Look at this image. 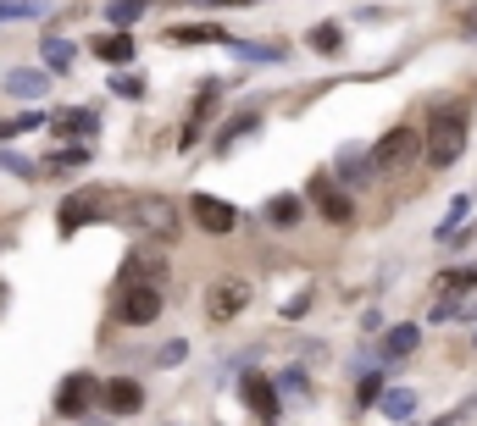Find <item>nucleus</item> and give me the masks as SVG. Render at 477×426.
Returning a JSON list of instances; mask_svg holds the SVG:
<instances>
[{
  "label": "nucleus",
  "mask_w": 477,
  "mask_h": 426,
  "mask_svg": "<svg viewBox=\"0 0 477 426\" xmlns=\"http://www.w3.org/2000/svg\"><path fill=\"white\" fill-rule=\"evenodd\" d=\"M466 150V111L461 106H438L428 117V134H422V155H428V167H455Z\"/></svg>",
  "instance_id": "obj_1"
},
{
  "label": "nucleus",
  "mask_w": 477,
  "mask_h": 426,
  "mask_svg": "<svg viewBox=\"0 0 477 426\" xmlns=\"http://www.w3.org/2000/svg\"><path fill=\"white\" fill-rule=\"evenodd\" d=\"M122 216H128L145 239H162V244L178 239V205L162 200V194H134V200H122Z\"/></svg>",
  "instance_id": "obj_2"
},
{
  "label": "nucleus",
  "mask_w": 477,
  "mask_h": 426,
  "mask_svg": "<svg viewBox=\"0 0 477 426\" xmlns=\"http://www.w3.org/2000/svg\"><path fill=\"white\" fill-rule=\"evenodd\" d=\"M111 200H117L111 188H84V194H67V200H61V211H56V233H61V239H73L78 227L101 222Z\"/></svg>",
  "instance_id": "obj_3"
},
{
  "label": "nucleus",
  "mask_w": 477,
  "mask_h": 426,
  "mask_svg": "<svg viewBox=\"0 0 477 426\" xmlns=\"http://www.w3.org/2000/svg\"><path fill=\"white\" fill-rule=\"evenodd\" d=\"M417 155H422V134H417V127H389V134L372 144V172H405Z\"/></svg>",
  "instance_id": "obj_4"
},
{
  "label": "nucleus",
  "mask_w": 477,
  "mask_h": 426,
  "mask_svg": "<svg viewBox=\"0 0 477 426\" xmlns=\"http://www.w3.org/2000/svg\"><path fill=\"white\" fill-rule=\"evenodd\" d=\"M162 283H122V300H117V316L128 326H150L155 316H162Z\"/></svg>",
  "instance_id": "obj_5"
},
{
  "label": "nucleus",
  "mask_w": 477,
  "mask_h": 426,
  "mask_svg": "<svg viewBox=\"0 0 477 426\" xmlns=\"http://www.w3.org/2000/svg\"><path fill=\"white\" fill-rule=\"evenodd\" d=\"M94 399H101V377L73 371V377H61V387H56V415L84 421V415L94 410Z\"/></svg>",
  "instance_id": "obj_6"
},
{
  "label": "nucleus",
  "mask_w": 477,
  "mask_h": 426,
  "mask_svg": "<svg viewBox=\"0 0 477 426\" xmlns=\"http://www.w3.org/2000/svg\"><path fill=\"white\" fill-rule=\"evenodd\" d=\"M167 249H162V239H150V244H139V249H128V260H122V283H167Z\"/></svg>",
  "instance_id": "obj_7"
},
{
  "label": "nucleus",
  "mask_w": 477,
  "mask_h": 426,
  "mask_svg": "<svg viewBox=\"0 0 477 426\" xmlns=\"http://www.w3.org/2000/svg\"><path fill=\"white\" fill-rule=\"evenodd\" d=\"M244 305H250V283L244 277H222V283L206 288V316L211 321H234Z\"/></svg>",
  "instance_id": "obj_8"
},
{
  "label": "nucleus",
  "mask_w": 477,
  "mask_h": 426,
  "mask_svg": "<svg viewBox=\"0 0 477 426\" xmlns=\"http://www.w3.org/2000/svg\"><path fill=\"white\" fill-rule=\"evenodd\" d=\"M189 216H195L200 233H234V222H239V211L228 200H216V194H195V200H189Z\"/></svg>",
  "instance_id": "obj_9"
},
{
  "label": "nucleus",
  "mask_w": 477,
  "mask_h": 426,
  "mask_svg": "<svg viewBox=\"0 0 477 426\" xmlns=\"http://www.w3.org/2000/svg\"><path fill=\"white\" fill-rule=\"evenodd\" d=\"M101 404L111 415H139L145 410V387L134 377H111V382H101Z\"/></svg>",
  "instance_id": "obj_10"
},
{
  "label": "nucleus",
  "mask_w": 477,
  "mask_h": 426,
  "mask_svg": "<svg viewBox=\"0 0 477 426\" xmlns=\"http://www.w3.org/2000/svg\"><path fill=\"white\" fill-rule=\"evenodd\" d=\"M239 393H244V404H250V410H256V415H261L267 426L278 421V387H272V382H267L261 371H250V377L239 382Z\"/></svg>",
  "instance_id": "obj_11"
},
{
  "label": "nucleus",
  "mask_w": 477,
  "mask_h": 426,
  "mask_svg": "<svg viewBox=\"0 0 477 426\" xmlns=\"http://www.w3.org/2000/svg\"><path fill=\"white\" fill-rule=\"evenodd\" d=\"M311 200H316V211H322L328 222H349V216H356L349 194H344V188H333V178H316V183H311Z\"/></svg>",
  "instance_id": "obj_12"
},
{
  "label": "nucleus",
  "mask_w": 477,
  "mask_h": 426,
  "mask_svg": "<svg viewBox=\"0 0 477 426\" xmlns=\"http://www.w3.org/2000/svg\"><path fill=\"white\" fill-rule=\"evenodd\" d=\"M167 45H234L228 28H211V22H189V28H167L162 34Z\"/></svg>",
  "instance_id": "obj_13"
},
{
  "label": "nucleus",
  "mask_w": 477,
  "mask_h": 426,
  "mask_svg": "<svg viewBox=\"0 0 477 426\" xmlns=\"http://www.w3.org/2000/svg\"><path fill=\"white\" fill-rule=\"evenodd\" d=\"M89 50L101 56L106 67H128V61H134V34H128V28H117V34H101Z\"/></svg>",
  "instance_id": "obj_14"
},
{
  "label": "nucleus",
  "mask_w": 477,
  "mask_h": 426,
  "mask_svg": "<svg viewBox=\"0 0 477 426\" xmlns=\"http://www.w3.org/2000/svg\"><path fill=\"white\" fill-rule=\"evenodd\" d=\"M50 122H56L61 139H89L94 127H101V117H94V111H78V106H73V111H56Z\"/></svg>",
  "instance_id": "obj_15"
},
{
  "label": "nucleus",
  "mask_w": 477,
  "mask_h": 426,
  "mask_svg": "<svg viewBox=\"0 0 477 426\" xmlns=\"http://www.w3.org/2000/svg\"><path fill=\"white\" fill-rule=\"evenodd\" d=\"M305 216V200H300V194H272V205H267V222L272 227H295Z\"/></svg>",
  "instance_id": "obj_16"
},
{
  "label": "nucleus",
  "mask_w": 477,
  "mask_h": 426,
  "mask_svg": "<svg viewBox=\"0 0 477 426\" xmlns=\"http://www.w3.org/2000/svg\"><path fill=\"white\" fill-rule=\"evenodd\" d=\"M45 83H50V73H34V67H17V73L6 78V89L17 94V100H40Z\"/></svg>",
  "instance_id": "obj_17"
},
{
  "label": "nucleus",
  "mask_w": 477,
  "mask_h": 426,
  "mask_svg": "<svg viewBox=\"0 0 477 426\" xmlns=\"http://www.w3.org/2000/svg\"><path fill=\"white\" fill-rule=\"evenodd\" d=\"M417 326H411V321H400V326H389V333H384V354L389 360H400V354H411V349H417Z\"/></svg>",
  "instance_id": "obj_18"
},
{
  "label": "nucleus",
  "mask_w": 477,
  "mask_h": 426,
  "mask_svg": "<svg viewBox=\"0 0 477 426\" xmlns=\"http://www.w3.org/2000/svg\"><path fill=\"white\" fill-rule=\"evenodd\" d=\"M256 127H261V117H256V111L234 117V122H228V127H222V134H216V155H222V150H234V144H239L244 134H256Z\"/></svg>",
  "instance_id": "obj_19"
},
{
  "label": "nucleus",
  "mask_w": 477,
  "mask_h": 426,
  "mask_svg": "<svg viewBox=\"0 0 477 426\" xmlns=\"http://www.w3.org/2000/svg\"><path fill=\"white\" fill-rule=\"evenodd\" d=\"M150 6H155V0H111V6H106V17H111L117 28H134V22H139Z\"/></svg>",
  "instance_id": "obj_20"
},
{
  "label": "nucleus",
  "mask_w": 477,
  "mask_h": 426,
  "mask_svg": "<svg viewBox=\"0 0 477 426\" xmlns=\"http://www.w3.org/2000/svg\"><path fill=\"white\" fill-rule=\"evenodd\" d=\"M377 404H384V415H389V421H405L411 410H417V393H411V387H394V393H384Z\"/></svg>",
  "instance_id": "obj_21"
},
{
  "label": "nucleus",
  "mask_w": 477,
  "mask_h": 426,
  "mask_svg": "<svg viewBox=\"0 0 477 426\" xmlns=\"http://www.w3.org/2000/svg\"><path fill=\"white\" fill-rule=\"evenodd\" d=\"M50 117L45 111H22V117H6L0 122V139H17V134H34V127H45Z\"/></svg>",
  "instance_id": "obj_22"
},
{
  "label": "nucleus",
  "mask_w": 477,
  "mask_h": 426,
  "mask_svg": "<svg viewBox=\"0 0 477 426\" xmlns=\"http://www.w3.org/2000/svg\"><path fill=\"white\" fill-rule=\"evenodd\" d=\"M84 161H89V150H56L50 161H45V178H56V172H73V167H84Z\"/></svg>",
  "instance_id": "obj_23"
},
{
  "label": "nucleus",
  "mask_w": 477,
  "mask_h": 426,
  "mask_svg": "<svg viewBox=\"0 0 477 426\" xmlns=\"http://www.w3.org/2000/svg\"><path fill=\"white\" fill-rule=\"evenodd\" d=\"M344 45V34H339V22H316L311 28V50H322V56H333Z\"/></svg>",
  "instance_id": "obj_24"
},
{
  "label": "nucleus",
  "mask_w": 477,
  "mask_h": 426,
  "mask_svg": "<svg viewBox=\"0 0 477 426\" xmlns=\"http://www.w3.org/2000/svg\"><path fill=\"white\" fill-rule=\"evenodd\" d=\"M367 172H372V167H367V155H361V150H344V155H339V178H349V183H361Z\"/></svg>",
  "instance_id": "obj_25"
},
{
  "label": "nucleus",
  "mask_w": 477,
  "mask_h": 426,
  "mask_svg": "<svg viewBox=\"0 0 477 426\" xmlns=\"http://www.w3.org/2000/svg\"><path fill=\"white\" fill-rule=\"evenodd\" d=\"M45 61H50L56 73H67V67H73V45H61V39H50V45H45Z\"/></svg>",
  "instance_id": "obj_26"
},
{
  "label": "nucleus",
  "mask_w": 477,
  "mask_h": 426,
  "mask_svg": "<svg viewBox=\"0 0 477 426\" xmlns=\"http://www.w3.org/2000/svg\"><path fill=\"white\" fill-rule=\"evenodd\" d=\"M466 211H472V200H466V194H455V200H450V216H444V227H438V233H455V227L466 222Z\"/></svg>",
  "instance_id": "obj_27"
},
{
  "label": "nucleus",
  "mask_w": 477,
  "mask_h": 426,
  "mask_svg": "<svg viewBox=\"0 0 477 426\" xmlns=\"http://www.w3.org/2000/svg\"><path fill=\"white\" fill-rule=\"evenodd\" d=\"M40 6H28V0H0V22H6V17H34Z\"/></svg>",
  "instance_id": "obj_28"
},
{
  "label": "nucleus",
  "mask_w": 477,
  "mask_h": 426,
  "mask_svg": "<svg viewBox=\"0 0 477 426\" xmlns=\"http://www.w3.org/2000/svg\"><path fill=\"white\" fill-rule=\"evenodd\" d=\"M111 94H128V100H139V94H145V83H139V78H122V73H117V78H111Z\"/></svg>",
  "instance_id": "obj_29"
},
{
  "label": "nucleus",
  "mask_w": 477,
  "mask_h": 426,
  "mask_svg": "<svg viewBox=\"0 0 477 426\" xmlns=\"http://www.w3.org/2000/svg\"><path fill=\"white\" fill-rule=\"evenodd\" d=\"M183 354H189V343H183V338H172V343H167L162 354H155V360H162V366H178V360H183Z\"/></svg>",
  "instance_id": "obj_30"
},
{
  "label": "nucleus",
  "mask_w": 477,
  "mask_h": 426,
  "mask_svg": "<svg viewBox=\"0 0 477 426\" xmlns=\"http://www.w3.org/2000/svg\"><path fill=\"white\" fill-rule=\"evenodd\" d=\"M377 399H384V377H367L361 382V404H377Z\"/></svg>",
  "instance_id": "obj_31"
},
{
  "label": "nucleus",
  "mask_w": 477,
  "mask_h": 426,
  "mask_svg": "<svg viewBox=\"0 0 477 426\" xmlns=\"http://www.w3.org/2000/svg\"><path fill=\"white\" fill-rule=\"evenodd\" d=\"M444 288H477V266L472 272H450V277H444Z\"/></svg>",
  "instance_id": "obj_32"
},
{
  "label": "nucleus",
  "mask_w": 477,
  "mask_h": 426,
  "mask_svg": "<svg viewBox=\"0 0 477 426\" xmlns=\"http://www.w3.org/2000/svg\"><path fill=\"white\" fill-rule=\"evenodd\" d=\"M305 305H311V293H300V300H289V305H283V316L295 321V316H305Z\"/></svg>",
  "instance_id": "obj_33"
},
{
  "label": "nucleus",
  "mask_w": 477,
  "mask_h": 426,
  "mask_svg": "<svg viewBox=\"0 0 477 426\" xmlns=\"http://www.w3.org/2000/svg\"><path fill=\"white\" fill-rule=\"evenodd\" d=\"M283 387H289V393H305V371H283Z\"/></svg>",
  "instance_id": "obj_34"
},
{
  "label": "nucleus",
  "mask_w": 477,
  "mask_h": 426,
  "mask_svg": "<svg viewBox=\"0 0 477 426\" xmlns=\"http://www.w3.org/2000/svg\"><path fill=\"white\" fill-rule=\"evenodd\" d=\"M466 28H472V34H477V12H466Z\"/></svg>",
  "instance_id": "obj_35"
},
{
  "label": "nucleus",
  "mask_w": 477,
  "mask_h": 426,
  "mask_svg": "<svg viewBox=\"0 0 477 426\" xmlns=\"http://www.w3.org/2000/svg\"><path fill=\"white\" fill-rule=\"evenodd\" d=\"M0 293H6V288H0Z\"/></svg>",
  "instance_id": "obj_36"
}]
</instances>
